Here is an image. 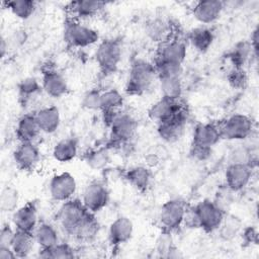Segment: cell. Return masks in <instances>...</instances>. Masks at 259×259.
I'll return each mask as SVG.
<instances>
[{
  "instance_id": "cell-1",
  "label": "cell",
  "mask_w": 259,
  "mask_h": 259,
  "mask_svg": "<svg viewBox=\"0 0 259 259\" xmlns=\"http://www.w3.org/2000/svg\"><path fill=\"white\" fill-rule=\"evenodd\" d=\"M157 79V73L153 62L137 59L133 62L124 91L127 95L140 96L147 93Z\"/></svg>"
},
{
  "instance_id": "cell-2",
  "label": "cell",
  "mask_w": 259,
  "mask_h": 259,
  "mask_svg": "<svg viewBox=\"0 0 259 259\" xmlns=\"http://www.w3.org/2000/svg\"><path fill=\"white\" fill-rule=\"evenodd\" d=\"M92 213L79 198H71L62 202L56 213V220L62 231L72 238L75 237L78 229L84 221Z\"/></svg>"
},
{
  "instance_id": "cell-3",
  "label": "cell",
  "mask_w": 259,
  "mask_h": 259,
  "mask_svg": "<svg viewBox=\"0 0 259 259\" xmlns=\"http://www.w3.org/2000/svg\"><path fill=\"white\" fill-rule=\"evenodd\" d=\"M64 41L71 48H87L99 39L97 30L81 23L79 20L68 17L64 22Z\"/></svg>"
},
{
  "instance_id": "cell-4",
  "label": "cell",
  "mask_w": 259,
  "mask_h": 259,
  "mask_svg": "<svg viewBox=\"0 0 259 259\" xmlns=\"http://www.w3.org/2000/svg\"><path fill=\"white\" fill-rule=\"evenodd\" d=\"M218 125L221 138L227 141H245L254 134L253 119L243 113L232 114Z\"/></svg>"
},
{
  "instance_id": "cell-5",
  "label": "cell",
  "mask_w": 259,
  "mask_h": 259,
  "mask_svg": "<svg viewBox=\"0 0 259 259\" xmlns=\"http://www.w3.org/2000/svg\"><path fill=\"white\" fill-rule=\"evenodd\" d=\"M109 127L108 148L112 146H123L134 138L138 128L136 118L122 109L118 111L107 125Z\"/></svg>"
},
{
  "instance_id": "cell-6",
  "label": "cell",
  "mask_w": 259,
  "mask_h": 259,
  "mask_svg": "<svg viewBox=\"0 0 259 259\" xmlns=\"http://www.w3.org/2000/svg\"><path fill=\"white\" fill-rule=\"evenodd\" d=\"M121 41L117 38H108L99 42L94 57L100 73L113 75L121 61Z\"/></svg>"
},
{
  "instance_id": "cell-7",
  "label": "cell",
  "mask_w": 259,
  "mask_h": 259,
  "mask_svg": "<svg viewBox=\"0 0 259 259\" xmlns=\"http://www.w3.org/2000/svg\"><path fill=\"white\" fill-rule=\"evenodd\" d=\"M187 210L186 203L178 198L165 201L159 211V221L163 230L174 232L178 230L184 222Z\"/></svg>"
},
{
  "instance_id": "cell-8",
  "label": "cell",
  "mask_w": 259,
  "mask_h": 259,
  "mask_svg": "<svg viewBox=\"0 0 259 259\" xmlns=\"http://www.w3.org/2000/svg\"><path fill=\"white\" fill-rule=\"evenodd\" d=\"M192 207L197 219L198 228L205 233L215 232L226 214L210 199H203Z\"/></svg>"
},
{
  "instance_id": "cell-9",
  "label": "cell",
  "mask_w": 259,
  "mask_h": 259,
  "mask_svg": "<svg viewBox=\"0 0 259 259\" xmlns=\"http://www.w3.org/2000/svg\"><path fill=\"white\" fill-rule=\"evenodd\" d=\"M77 191L75 177L69 172L55 174L49 182V192L53 200L64 202L74 197Z\"/></svg>"
},
{
  "instance_id": "cell-10",
  "label": "cell",
  "mask_w": 259,
  "mask_h": 259,
  "mask_svg": "<svg viewBox=\"0 0 259 259\" xmlns=\"http://www.w3.org/2000/svg\"><path fill=\"white\" fill-rule=\"evenodd\" d=\"M81 201L92 213L99 212L109 202L108 188L100 181H92L84 188Z\"/></svg>"
},
{
  "instance_id": "cell-11",
  "label": "cell",
  "mask_w": 259,
  "mask_h": 259,
  "mask_svg": "<svg viewBox=\"0 0 259 259\" xmlns=\"http://www.w3.org/2000/svg\"><path fill=\"white\" fill-rule=\"evenodd\" d=\"M42 91L51 98H61L69 90L65 76L52 66H45L41 71Z\"/></svg>"
},
{
  "instance_id": "cell-12",
  "label": "cell",
  "mask_w": 259,
  "mask_h": 259,
  "mask_svg": "<svg viewBox=\"0 0 259 259\" xmlns=\"http://www.w3.org/2000/svg\"><path fill=\"white\" fill-rule=\"evenodd\" d=\"M184 111H186V108L180 100H172L161 97L150 106L148 115L151 120L158 124L169 120Z\"/></svg>"
},
{
  "instance_id": "cell-13",
  "label": "cell",
  "mask_w": 259,
  "mask_h": 259,
  "mask_svg": "<svg viewBox=\"0 0 259 259\" xmlns=\"http://www.w3.org/2000/svg\"><path fill=\"white\" fill-rule=\"evenodd\" d=\"M252 176V166L248 164H229L225 171V185L237 193L249 185Z\"/></svg>"
},
{
  "instance_id": "cell-14",
  "label": "cell",
  "mask_w": 259,
  "mask_h": 259,
  "mask_svg": "<svg viewBox=\"0 0 259 259\" xmlns=\"http://www.w3.org/2000/svg\"><path fill=\"white\" fill-rule=\"evenodd\" d=\"M13 160L20 170L31 171L39 163L40 151L34 142H22L15 148Z\"/></svg>"
},
{
  "instance_id": "cell-15",
  "label": "cell",
  "mask_w": 259,
  "mask_h": 259,
  "mask_svg": "<svg viewBox=\"0 0 259 259\" xmlns=\"http://www.w3.org/2000/svg\"><path fill=\"white\" fill-rule=\"evenodd\" d=\"M187 55L186 42L177 37H171L167 41L159 45L156 61L183 64Z\"/></svg>"
},
{
  "instance_id": "cell-16",
  "label": "cell",
  "mask_w": 259,
  "mask_h": 259,
  "mask_svg": "<svg viewBox=\"0 0 259 259\" xmlns=\"http://www.w3.org/2000/svg\"><path fill=\"white\" fill-rule=\"evenodd\" d=\"M37 206L34 201H28L12 213V224L16 230L33 233L38 225Z\"/></svg>"
},
{
  "instance_id": "cell-17",
  "label": "cell",
  "mask_w": 259,
  "mask_h": 259,
  "mask_svg": "<svg viewBox=\"0 0 259 259\" xmlns=\"http://www.w3.org/2000/svg\"><path fill=\"white\" fill-rule=\"evenodd\" d=\"M225 6L226 3L221 0H201L192 7V15L198 22L207 25L220 18Z\"/></svg>"
},
{
  "instance_id": "cell-18",
  "label": "cell",
  "mask_w": 259,
  "mask_h": 259,
  "mask_svg": "<svg viewBox=\"0 0 259 259\" xmlns=\"http://www.w3.org/2000/svg\"><path fill=\"white\" fill-rule=\"evenodd\" d=\"M187 122V111L157 124V133L161 140L166 143H175L183 136Z\"/></svg>"
},
{
  "instance_id": "cell-19",
  "label": "cell",
  "mask_w": 259,
  "mask_h": 259,
  "mask_svg": "<svg viewBox=\"0 0 259 259\" xmlns=\"http://www.w3.org/2000/svg\"><path fill=\"white\" fill-rule=\"evenodd\" d=\"M134 234L133 222L124 215L117 217L109 226L108 241L112 247H119L127 243Z\"/></svg>"
},
{
  "instance_id": "cell-20",
  "label": "cell",
  "mask_w": 259,
  "mask_h": 259,
  "mask_svg": "<svg viewBox=\"0 0 259 259\" xmlns=\"http://www.w3.org/2000/svg\"><path fill=\"white\" fill-rule=\"evenodd\" d=\"M106 3L102 1H89V0H77L71 1L67 4V11L70 14L69 17L74 19H86L96 16L101 10L106 7Z\"/></svg>"
},
{
  "instance_id": "cell-21",
  "label": "cell",
  "mask_w": 259,
  "mask_h": 259,
  "mask_svg": "<svg viewBox=\"0 0 259 259\" xmlns=\"http://www.w3.org/2000/svg\"><path fill=\"white\" fill-rule=\"evenodd\" d=\"M221 140L222 138L218 123L200 122L193 128L191 144L212 148Z\"/></svg>"
},
{
  "instance_id": "cell-22",
  "label": "cell",
  "mask_w": 259,
  "mask_h": 259,
  "mask_svg": "<svg viewBox=\"0 0 259 259\" xmlns=\"http://www.w3.org/2000/svg\"><path fill=\"white\" fill-rule=\"evenodd\" d=\"M34 116L41 133L54 134L61 124V113L56 105L45 106L34 112Z\"/></svg>"
},
{
  "instance_id": "cell-23",
  "label": "cell",
  "mask_w": 259,
  "mask_h": 259,
  "mask_svg": "<svg viewBox=\"0 0 259 259\" xmlns=\"http://www.w3.org/2000/svg\"><path fill=\"white\" fill-rule=\"evenodd\" d=\"M34 112L24 113L19 117L15 127V136L19 143L35 142L40 134Z\"/></svg>"
},
{
  "instance_id": "cell-24",
  "label": "cell",
  "mask_w": 259,
  "mask_h": 259,
  "mask_svg": "<svg viewBox=\"0 0 259 259\" xmlns=\"http://www.w3.org/2000/svg\"><path fill=\"white\" fill-rule=\"evenodd\" d=\"M123 177L132 187L140 192H146L150 188L153 180L151 169L143 165L131 167L124 172Z\"/></svg>"
},
{
  "instance_id": "cell-25",
  "label": "cell",
  "mask_w": 259,
  "mask_h": 259,
  "mask_svg": "<svg viewBox=\"0 0 259 259\" xmlns=\"http://www.w3.org/2000/svg\"><path fill=\"white\" fill-rule=\"evenodd\" d=\"M146 34L154 42L161 45L172 37V27L169 21L156 17L146 24Z\"/></svg>"
},
{
  "instance_id": "cell-26",
  "label": "cell",
  "mask_w": 259,
  "mask_h": 259,
  "mask_svg": "<svg viewBox=\"0 0 259 259\" xmlns=\"http://www.w3.org/2000/svg\"><path fill=\"white\" fill-rule=\"evenodd\" d=\"M35 244L36 243L33 233L15 229L14 237L10 247L15 253L16 258H26L32 252Z\"/></svg>"
},
{
  "instance_id": "cell-27",
  "label": "cell",
  "mask_w": 259,
  "mask_h": 259,
  "mask_svg": "<svg viewBox=\"0 0 259 259\" xmlns=\"http://www.w3.org/2000/svg\"><path fill=\"white\" fill-rule=\"evenodd\" d=\"M187 38L197 52L205 53L214 40V33L213 30L207 26H198L189 31Z\"/></svg>"
},
{
  "instance_id": "cell-28",
  "label": "cell",
  "mask_w": 259,
  "mask_h": 259,
  "mask_svg": "<svg viewBox=\"0 0 259 259\" xmlns=\"http://www.w3.org/2000/svg\"><path fill=\"white\" fill-rule=\"evenodd\" d=\"M35 243L40 249H49L57 245L59 241V234L57 229L47 222H39L33 231Z\"/></svg>"
},
{
  "instance_id": "cell-29",
  "label": "cell",
  "mask_w": 259,
  "mask_h": 259,
  "mask_svg": "<svg viewBox=\"0 0 259 259\" xmlns=\"http://www.w3.org/2000/svg\"><path fill=\"white\" fill-rule=\"evenodd\" d=\"M53 157L61 163L74 160L78 154V142L74 138H66L57 142L53 148Z\"/></svg>"
},
{
  "instance_id": "cell-30",
  "label": "cell",
  "mask_w": 259,
  "mask_h": 259,
  "mask_svg": "<svg viewBox=\"0 0 259 259\" xmlns=\"http://www.w3.org/2000/svg\"><path fill=\"white\" fill-rule=\"evenodd\" d=\"M251 57H253V51L248 40L238 41L227 54V59L233 68H244Z\"/></svg>"
},
{
  "instance_id": "cell-31",
  "label": "cell",
  "mask_w": 259,
  "mask_h": 259,
  "mask_svg": "<svg viewBox=\"0 0 259 259\" xmlns=\"http://www.w3.org/2000/svg\"><path fill=\"white\" fill-rule=\"evenodd\" d=\"M83 160L92 170H102L110 162L109 148L106 146L88 150L84 154Z\"/></svg>"
},
{
  "instance_id": "cell-32",
  "label": "cell",
  "mask_w": 259,
  "mask_h": 259,
  "mask_svg": "<svg viewBox=\"0 0 259 259\" xmlns=\"http://www.w3.org/2000/svg\"><path fill=\"white\" fill-rule=\"evenodd\" d=\"M6 8L18 19L27 20L35 12L37 3L33 0H12L3 3Z\"/></svg>"
},
{
  "instance_id": "cell-33",
  "label": "cell",
  "mask_w": 259,
  "mask_h": 259,
  "mask_svg": "<svg viewBox=\"0 0 259 259\" xmlns=\"http://www.w3.org/2000/svg\"><path fill=\"white\" fill-rule=\"evenodd\" d=\"M155 251L157 252L159 257H164V258L178 257V251L174 245L172 232L162 229L161 233L159 234L156 240Z\"/></svg>"
},
{
  "instance_id": "cell-34",
  "label": "cell",
  "mask_w": 259,
  "mask_h": 259,
  "mask_svg": "<svg viewBox=\"0 0 259 259\" xmlns=\"http://www.w3.org/2000/svg\"><path fill=\"white\" fill-rule=\"evenodd\" d=\"M124 98L115 88H109L101 91V112H114L122 109Z\"/></svg>"
},
{
  "instance_id": "cell-35",
  "label": "cell",
  "mask_w": 259,
  "mask_h": 259,
  "mask_svg": "<svg viewBox=\"0 0 259 259\" xmlns=\"http://www.w3.org/2000/svg\"><path fill=\"white\" fill-rule=\"evenodd\" d=\"M158 81L162 97L172 100H180L183 94V83L181 77L163 78Z\"/></svg>"
},
{
  "instance_id": "cell-36",
  "label": "cell",
  "mask_w": 259,
  "mask_h": 259,
  "mask_svg": "<svg viewBox=\"0 0 259 259\" xmlns=\"http://www.w3.org/2000/svg\"><path fill=\"white\" fill-rule=\"evenodd\" d=\"M241 229L242 223L239 218L227 212L215 232L219 233L221 239H223L224 241H231L239 235Z\"/></svg>"
},
{
  "instance_id": "cell-37",
  "label": "cell",
  "mask_w": 259,
  "mask_h": 259,
  "mask_svg": "<svg viewBox=\"0 0 259 259\" xmlns=\"http://www.w3.org/2000/svg\"><path fill=\"white\" fill-rule=\"evenodd\" d=\"M41 91V83L34 77H26L18 84L19 100L23 101V104L31 101L32 98L37 96Z\"/></svg>"
},
{
  "instance_id": "cell-38",
  "label": "cell",
  "mask_w": 259,
  "mask_h": 259,
  "mask_svg": "<svg viewBox=\"0 0 259 259\" xmlns=\"http://www.w3.org/2000/svg\"><path fill=\"white\" fill-rule=\"evenodd\" d=\"M19 192L12 186H6L0 194V209L5 213H13L18 208Z\"/></svg>"
},
{
  "instance_id": "cell-39",
  "label": "cell",
  "mask_w": 259,
  "mask_h": 259,
  "mask_svg": "<svg viewBox=\"0 0 259 259\" xmlns=\"http://www.w3.org/2000/svg\"><path fill=\"white\" fill-rule=\"evenodd\" d=\"M98 232L99 224L95 218V213H90L89 217L80 226L74 238L81 242H90L97 236Z\"/></svg>"
},
{
  "instance_id": "cell-40",
  "label": "cell",
  "mask_w": 259,
  "mask_h": 259,
  "mask_svg": "<svg viewBox=\"0 0 259 259\" xmlns=\"http://www.w3.org/2000/svg\"><path fill=\"white\" fill-rule=\"evenodd\" d=\"M74 248L67 244L59 242L52 248L49 249H40L38 252V257L40 258H73L76 256Z\"/></svg>"
},
{
  "instance_id": "cell-41",
  "label": "cell",
  "mask_w": 259,
  "mask_h": 259,
  "mask_svg": "<svg viewBox=\"0 0 259 259\" xmlns=\"http://www.w3.org/2000/svg\"><path fill=\"white\" fill-rule=\"evenodd\" d=\"M157 79L163 78H172V77H181L182 75V65L170 62L163 61H154Z\"/></svg>"
},
{
  "instance_id": "cell-42",
  "label": "cell",
  "mask_w": 259,
  "mask_h": 259,
  "mask_svg": "<svg viewBox=\"0 0 259 259\" xmlns=\"http://www.w3.org/2000/svg\"><path fill=\"white\" fill-rule=\"evenodd\" d=\"M234 194L235 192L224 184L223 186L218 188L212 201L220 209L227 213L234 202Z\"/></svg>"
},
{
  "instance_id": "cell-43",
  "label": "cell",
  "mask_w": 259,
  "mask_h": 259,
  "mask_svg": "<svg viewBox=\"0 0 259 259\" xmlns=\"http://www.w3.org/2000/svg\"><path fill=\"white\" fill-rule=\"evenodd\" d=\"M227 81L229 85L236 89H245L248 84V75L244 68H233L227 74Z\"/></svg>"
},
{
  "instance_id": "cell-44",
  "label": "cell",
  "mask_w": 259,
  "mask_h": 259,
  "mask_svg": "<svg viewBox=\"0 0 259 259\" xmlns=\"http://www.w3.org/2000/svg\"><path fill=\"white\" fill-rule=\"evenodd\" d=\"M81 105L87 110H100L101 91L98 88H92L86 91L82 97Z\"/></svg>"
},
{
  "instance_id": "cell-45",
  "label": "cell",
  "mask_w": 259,
  "mask_h": 259,
  "mask_svg": "<svg viewBox=\"0 0 259 259\" xmlns=\"http://www.w3.org/2000/svg\"><path fill=\"white\" fill-rule=\"evenodd\" d=\"M211 153H212V148L193 145V144H191V147L189 150L190 157L193 160L198 161V162H203V161H206L207 159H209L211 156Z\"/></svg>"
},
{
  "instance_id": "cell-46",
  "label": "cell",
  "mask_w": 259,
  "mask_h": 259,
  "mask_svg": "<svg viewBox=\"0 0 259 259\" xmlns=\"http://www.w3.org/2000/svg\"><path fill=\"white\" fill-rule=\"evenodd\" d=\"M15 228L13 229L9 224L2 226L0 230V246H9L11 245L12 239L14 237Z\"/></svg>"
},
{
  "instance_id": "cell-47",
  "label": "cell",
  "mask_w": 259,
  "mask_h": 259,
  "mask_svg": "<svg viewBox=\"0 0 259 259\" xmlns=\"http://www.w3.org/2000/svg\"><path fill=\"white\" fill-rule=\"evenodd\" d=\"M258 40H259V30H258V27H256L252 32L251 41H250V45L253 51V57L255 59H257L258 57Z\"/></svg>"
},
{
  "instance_id": "cell-48",
  "label": "cell",
  "mask_w": 259,
  "mask_h": 259,
  "mask_svg": "<svg viewBox=\"0 0 259 259\" xmlns=\"http://www.w3.org/2000/svg\"><path fill=\"white\" fill-rule=\"evenodd\" d=\"M242 235H243V238L246 243H253V242L256 243L257 242V233L251 227L244 229Z\"/></svg>"
},
{
  "instance_id": "cell-49",
  "label": "cell",
  "mask_w": 259,
  "mask_h": 259,
  "mask_svg": "<svg viewBox=\"0 0 259 259\" xmlns=\"http://www.w3.org/2000/svg\"><path fill=\"white\" fill-rule=\"evenodd\" d=\"M15 253L9 246H0V259H14Z\"/></svg>"
},
{
  "instance_id": "cell-50",
  "label": "cell",
  "mask_w": 259,
  "mask_h": 259,
  "mask_svg": "<svg viewBox=\"0 0 259 259\" xmlns=\"http://www.w3.org/2000/svg\"><path fill=\"white\" fill-rule=\"evenodd\" d=\"M8 52V38H5L4 35L1 36L0 39V56L3 59Z\"/></svg>"
}]
</instances>
